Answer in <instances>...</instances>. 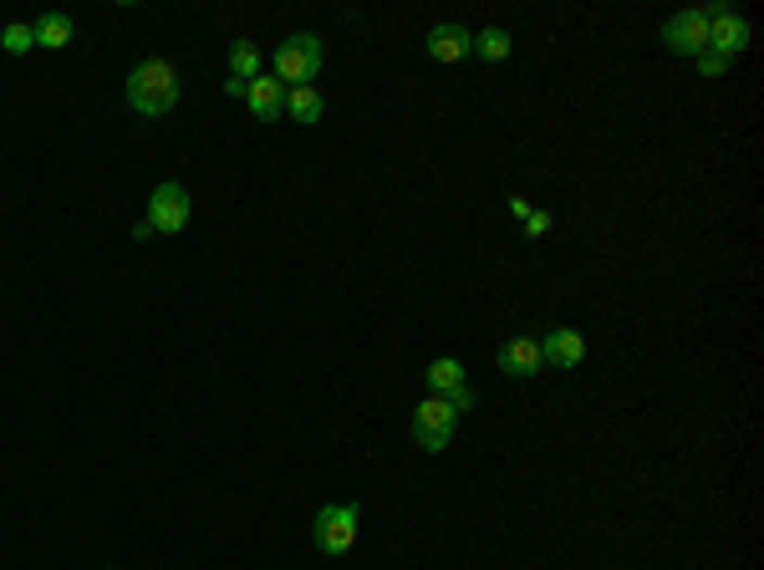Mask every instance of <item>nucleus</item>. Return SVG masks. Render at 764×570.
<instances>
[{
    "label": "nucleus",
    "mask_w": 764,
    "mask_h": 570,
    "mask_svg": "<svg viewBox=\"0 0 764 570\" xmlns=\"http://www.w3.org/2000/svg\"><path fill=\"white\" fill-rule=\"evenodd\" d=\"M495 367L505 372V377H535V372L546 367V357H540V341H535V336H510V341L499 347Z\"/></svg>",
    "instance_id": "9"
},
{
    "label": "nucleus",
    "mask_w": 764,
    "mask_h": 570,
    "mask_svg": "<svg viewBox=\"0 0 764 570\" xmlns=\"http://www.w3.org/2000/svg\"><path fill=\"white\" fill-rule=\"evenodd\" d=\"M525 235H531V239L550 235V215H546V209H531V215H525Z\"/></svg>",
    "instance_id": "19"
},
{
    "label": "nucleus",
    "mask_w": 764,
    "mask_h": 570,
    "mask_svg": "<svg viewBox=\"0 0 764 570\" xmlns=\"http://www.w3.org/2000/svg\"><path fill=\"white\" fill-rule=\"evenodd\" d=\"M454 428H459V413H454L449 398H423L413 407V443L423 453H444L449 449Z\"/></svg>",
    "instance_id": "4"
},
{
    "label": "nucleus",
    "mask_w": 764,
    "mask_h": 570,
    "mask_svg": "<svg viewBox=\"0 0 764 570\" xmlns=\"http://www.w3.org/2000/svg\"><path fill=\"white\" fill-rule=\"evenodd\" d=\"M285 113L296 122H321V92L316 87H291L285 92Z\"/></svg>",
    "instance_id": "14"
},
{
    "label": "nucleus",
    "mask_w": 764,
    "mask_h": 570,
    "mask_svg": "<svg viewBox=\"0 0 764 570\" xmlns=\"http://www.w3.org/2000/svg\"><path fill=\"white\" fill-rule=\"evenodd\" d=\"M72 36H77V21H72L67 11H47V16L31 21V41L36 47H47V51H62Z\"/></svg>",
    "instance_id": "13"
},
{
    "label": "nucleus",
    "mask_w": 764,
    "mask_h": 570,
    "mask_svg": "<svg viewBox=\"0 0 764 570\" xmlns=\"http://www.w3.org/2000/svg\"><path fill=\"white\" fill-rule=\"evenodd\" d=\"M703 11H709V51L724 56V62H734V56L749 47V21L739 16L734 5H724V0L703 5Z\"/></svg>",
    "instance_id": "5"
},
{
    "label": "nucleus",
    "mask_w": 764,
    "mask_h": 570,
    "mask_svg": "<svg viewBox=\"0 0 764 570\" xmlns=\"http://www.w3.org/2000/svg\"><path fill=\"white\" fill-rule=\"evenodd\" d=\"M663 47L673 56H703L709 51V11H678V16L663 26Z\"/></svg>",
    "instance_id": "7"
},
{
    "label": "nucleus",
    "mask_w": 764,
    "mask_h": 570,
    "mask_svg": "<svg viewBox=\"0 0 764 570\" xmlns=\"http://www.w3.org/2000/svg\"><path fill=\"white\" fill-rule=\"evenodd\" d=\"M693 67L703 72V77H724V72H729V62H724V56H714V51H703V56H693Z\"/></svg>",
    "instance_id": "18"
},
{
    "label": "nucleus",
    "mask_w": 764,
    "mask_h": 570,
    "mask_svg": "<svg viewBox=\"0 0 764 570\" xmlns=\"http://www.w3.org/2000/svg\"><path fill=\"white\" fill-rule=\"evenodd\" d=\"M128 107L143 113V118H164L179 107V72L168 67L164 56H153L143 67H133L128 77Z\"/></svg>",
    "instance_id": "1"
},
{
    "label": "nucleus",
    "mask_w": 764,
    "mask_h": 570,
    "mask_svg": "<svg viewBox=\"0 0 764 570\" xmlns=\"http://www.w3.org/2000/svg\"><path fill=\"white\" fill-rule=\"evenodd\" d=\"M540 357L550 367H582L586 362V336L571 332V326H556V332L540 336Z\"/></svg>",
    "instance_id": "10"
},
{
    "label": "nucleus",
    "mask_w": 764,
    "mask_h": 570,
    "mask_svg": "<svg viewBox=\"0 0 764 570\" xmlns=\"http://www.w3.org/2000/svg\"><path fill=\"white\" fill-rule=\"evenodd\" d=\"M149 224L153 235H179L183 224H189V194H183V184H174V179H164V184L149 194Z\"/></svg>",
    "instance_id": "6"
},
{
    "label": "nucleus",
    "mask_w": 764,
    "mask_h": 570,
    "mask_svg": "<svg viewBox=\"0 0 764 570\" xmlns=\"http://www.w3.org/2000/svg\"><path fill=\"white\" fill-rule=\"evenodd\" d=\"M245 107H250V113H255L260 122L285 118V87L276 82V77H255V82L245 87Z\"/></svg>",
    "instance_id": "12"
},
{
    "label": "nucleus",
    "mask_w": 764,
    "mask_h": 570,
    "mask_svg": "<svg viewBox=\"0 0 764 570\" xmlns=\"http://www.w3.org/2000/svg\"><path fill=\"white\" fill-rule=\"evenodd\" d=\"M510 47H515V41H510V31H499V26H489V31L474 36V51H480L484 62H505Z\"/></svg>",
    "instance_id": "16"
},
{
    "label": "nucleus",
    "mask_w": 764,
    "mask_h": 570,
    "mask_svg": "<svg viewBox=\"0 0 764 570\" xmlns=\"http://www.w3.org/2000/svg\"><path fill=\"white\" fill-rule=\"evenodd\" d=\"M429 387H433V398H449L454 413H469V407H474V392H469L464 362H454V357H438V362H429Z\"/></svg>",
    "instance_id": "8"
},
{
    "label": "nucleus",
    "mask_w": 764,
    "mask_h": 570,
    "mask_svg": "<svg viewBox=\"0 0 764 570\" xmlns=\"http://www.w3.org/2000/svg\"><path fill=\"white\" fill-rule=\"evenodd\" d=\"M321 62H327V51H321V36L316 31H301L291 41H281L276 51V82H291V87H311L321 77Z\"/></svg>",
    "instance_id": "2"
},
{
    "label": "nucleus",
    "mask_w": 764,
    "mask_h": 570,
    "mask_svg": "<svg viewBox=\"0 0 764 570\" xmlns=\"http://www.w3.org/2000/svg\"><path fill=\"white\" fill-rule=\"evenodd\" d=\"M469 51H474V31L454 26V21H444V26H433V31H429V56H433V62H464Z\"/></svg>",
    "instance_id": "11"
},
{
    "label": "nucleus",
    "mask_w": 764,
    "mask_h": 570,
    "mask_svg": "<svg viewBox=\"0 0 764 570\" xmlns=\"http://www.w3.org/2000/svg\"><path fill=\"white\" fill-rule=\"evenodd\" d=\"M357 520H362V509L357 504H327V509H316L311 520V540L321 555H347L357 545Z\"/></svg>",
    "instance_id": "3"
},
{
    "label": "nucleus",
    "mask_w": 764,
    "mask_h": 570,
    "mask_svg": "<svg viewBox=\"0 0 764 570\" xmlns=\"http://www.w3.org/2000/svg\"><path fill=\"white\" fill-rule=\"evenodd\" d=\"M0 47L11 51V56H26V51L36 47V41H31V21H11V26L0 31Z\"/></svg>",
    "instance_id": "17"
},
{
    "label": "nucleus",
    "mask_w": 764,
    "mask_h": 570,
    "mask_svg": "<svg viewBox=\"0 0 764 570\" xmlns=\"http://www.w3.org/2000/svg\"><path fill=\"white\" fill-rule=\"evenodd\" d=\"M505 204H510V215L525 224V215H531V199H520V194H515V199H505Z\"/></svg>",
    "instance_id": "20"
},
{
    "label": "nucleus",
    "mask_w": 764,
    "mask_h": 570,
    "mask_svg": "<svg viewBox=\"0 0 764 570\" xmlns=\"http://www.w3.org/2000/svg\"><path fill=\"white\" fill-rule=\"evenodd\" d=\"M230 77L234 82H255V77H260V51L250 47V41H234L230 47Z\"/></svg>",
    "instance_id": "15"
}]
</instances>
